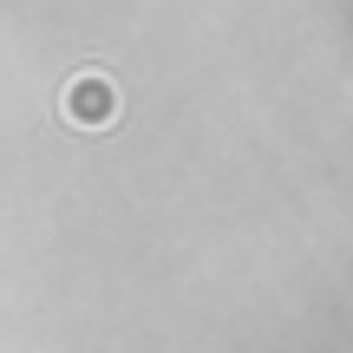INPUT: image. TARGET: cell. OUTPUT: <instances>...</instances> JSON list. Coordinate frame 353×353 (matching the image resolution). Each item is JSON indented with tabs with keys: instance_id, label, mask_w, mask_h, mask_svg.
<instances>
[{
	"instance_id": "cell-1",
	"label": "cell",
	"mask_w": 353,
	"mask_h": 353,
	"mask_svg": "<svg viewBox=\"0 0 353 353\" xmlns=\"http://www.w3.org/2000/svg\"><path fill=\"white\" fill-rule=\"evenodd\" d=\"M118 105H125V99H118V79L112 72H79L72 85L59 92V118L79 125V131H105L118 118Z\"/></svg>"
}]
</instances>
